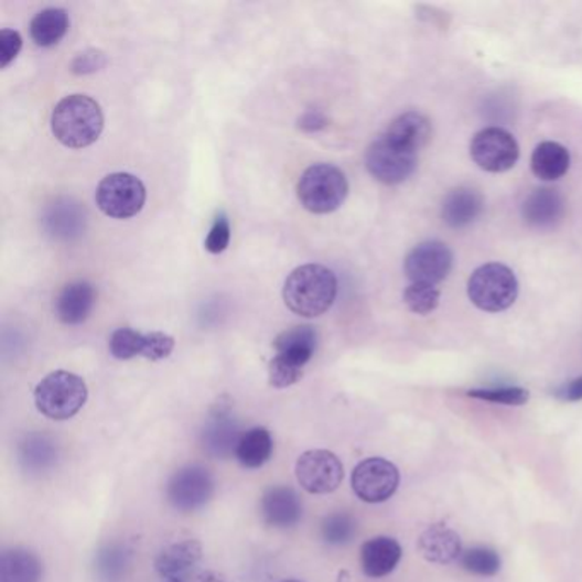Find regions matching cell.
I'll return each instance as SVG.
<instances>
[{"label":"cell","instance_id":"cell-27","mask_svg":"<svg viewBox=\"0 0 582 582\" xmlns=\"http://www.w3.org/2000/svg\"><path fill=\"white\" fill-rule=\"evenodd\" d=\"M50 235L58 239H71L84 231V211L79 204L71 201H58L48 208L45 217Z\"/></svg>","mask_w":582,"mask_h":582},{"label":"cell","instance_id":"cell-28","mask_svg":"<svg viewBox=\"0 0 582 582\" xmlns=\"http://www.w3.org/2000/svg\"><path fill=\"white\" fill-rule=\"evenodd\" d=\"M273 453V439L265 428H251L242 432L236 457L246 468H261Z\"/></svg>","mask_w":582,"mask_h":582},{"label":"cell","instance_id":"cell-40","mask_svg":"<svg viewBox=\"0 0 582 582\" xmlns=\"http://www.w3.org/2000/svg\"><path fill=\"white\" fill-rule=\"evenodd\" d=\"M556 398L562 401H581L582 400V376L571 379L565 385L559 386L556 390Z\"/></svg>","mask_w":582,"mask_h":582},{"label":"cell","instance_id":"cell-32","mask_svg":"<svg viewBox=\"0 0 582 582\" xmlns=\"http://www.w3.org/2000/svg\"><path fill=\"white\" fill-rule=\"evenodd\" d=\"M357 522L347 513H335V515L326 516L322 522V538L325 543L347 545L352 538L356 537Z\"/></svg>","mask_w":582,"mask_h":582},{"label":"cell","instance_id":"cell-38","mask_svg":"<svg viewBox=\"0 0 582 582\" xmlns=\"http://www.w3.org/2000/svg\"><path fill=\"white\" fill-rule=\"evenodd\" d=\"M21 46H23V39L18 31H0V65L4 68L8 67L18 57Z\"/></svg>","mask_w":582,"mask_h":582},{"label":"cell","instance_id":"cell-42","mask_svg":"<svg viewBox=\"0 0 582 582\" xmlns=\"http://www.w3.org/2000/svg\"><path fill=\"white\" fill-rule=\"evenodd\" d=\"M282 582H301V581H295V579H288V581H282Z\"/></svg>","mask_w":582,"mask_h":582},{"label":"cell","instance_id":"cell-35","mask_svg":"<svg viewBox=\"0 0 582 582\" xmlns=\"http://www.w3.org/2000/svg\"><path fill=\"white\" fill-rule=\"evenodd\" d=\"M301 378H303V369L301 367L294 366V364L279 356L270 360L269 381L273 388H279V390L289 388V386L295 385Z\"/></svg>","mask_w":582,"mask_h":582},{"label":"cell","instance_id":"cell-7","mask_svg":"<svg viewBox=\"0 0 582 582\" xmlns=\"http://www.w3.org/2000/svg\"><path fill=\"white\" fill-rule=\"evenodd\" d=\"M419 152L410 151L382 133L367 148L366 168L373 179L385 185H400L412 176Z\"/></svg>","mask_w":582,"mask_h":582},{"label":"cell","instance_id":"cell-6","mask_svg":"<svg viewBox=\"0 0 582 582\" xmlns=\"http://www.w3.org/2000/svg\"><path fill=\"white\" fill-rule=\"evenodd\" d=\"M96 204L111 219H130L144 207V183L130 173L108 174L96 190Z\"/></svg>","mask_w":582,"mask_h":582},{"label":"cell","instance_id":"cell-15","mask_svg":"<svg viewBox=\"0 0 582 582\" xmlns=\"http://www.w3.org/2000/svg\"><path fill=\"white\" fill-rule=\"evenodd\" d=\"M521 216L529 227L552 229L565 216L562 193L553 188L534 190L522 202Z\"/></svg>","mask_w":582,"mask_h":582},{"label":"cell","instance_id":"cell-31","mask_svg":"<svg viewBox=\"0 0 582 582\" xmlns=\"http://www.w3.org/2000/svg\"><path fill=\"white\" fill-rule=\"evenodd\" d=\"M146 333L132 328L115 330L110 338L111 356L118 360H129L133 357H144Z\"/></svg>","mask_w":582,"mask_h":582},{"label":"cell","instance_id":"cell-43","mask_svg":"<svg viewBox=\"0 0 582 582\" xmlns=\"http://www.w3.org/2000/svg\"><path fill=\"white\" fill-rule=\"evenodd\" d=\"M168 582H182V581H168Z\"/></svg>","mask_w":582,"mask_h":582},{"label":"cell","instance_id":"cell-21","mask_svg":"<svg viewBox=\"0 0 582 582\" xmlns=\"http://www.w3.org/2000/svg\"><path fill=\"white\" fill-rule=\"evenodd\" d=\"M202 559V545L197 540H185L171 545L155 559V571L168 581H180Z\"/></svg>","mask_w":582,"mask_h":582},{"label":"cell","instance_id":"cell-8","mask_svg":"<svg viewBox=\"0 0 582 582\" xmlns=\"http://www.w3.org/2000/svg\"><path fill=\"white\" fill-rule=\"evenodd\" d=\"M470 155L481 170L506 173L518 163V140L503 127H487L473 137Z\"/></svg>","mask_w":582,"mask_h":582},{"label":"cell","instance_id":"cell-17","mask_svg":"<svg viewBox=\"0 0 582 582\" xmlns=\"http://www.w3.org/2000/svg\"><path fill=\"white\" fill-rule=\"evenodd\" d=\"M95 303V288L86 280H77L62 289L55 301V313L64 325H80L91 314Z\"/></svg>","mask_w":582,"mask_h":582},{"label":"cell","instance_id":"cell-41","mask_svg":"<svg viewBox=\"0 0 582 582\" xmlns=\"http://www.w3.org/2000/svg\"><path fill=\"white\" fill-rule=\"evenodd\" d=\"M299 127L306 130V132H317V130H322L323 127H326L325 115L320 114L317 110L306 111V114L301 117V120H299Z\"/></svg>","mask_w":582,"mask_h":582},{"label":"cell","instance_id":"cell-12","mask_svg":"<svg viewBox=\"0 0 582 582\" xmlns=\"http://www.w3.org/2000/svg\"><path fill=\"white\" fill-rule=\"evenodd\" d=\"M451 269L453 251L441 241L420 242L405 258V273L412 284H441Z\"/></svg>","mask_w":582,"mask_h":582},{"label":"cell","instance_id":"cell-37","mask_svg":"<svg viewBox=\"0 0 582 582\" xmlns=\"http://www.w3.org/2000/svg\"><path fill=\"white\" fill-rule=\"evenodd\" d=\"M174 348V338L168 333H146L144 357L149 360H163L171 356Z\"/></svg>","mask_w":582,"mask_h":582},{"label":"cell","instance_id":"cell-18","mask_svg":"<svg viewBox=\"0 0 582 582\" xmlns=\"http://www.w3.org/2000/svg\"><path fill=\"white\" fill-rule=\"evenodd\" d=\"M485 202L481 192L470 186L451 190L443 202V220L453 229L472 226L484 212Z\"/></svg>","mask_w":582,"mask_h":582},{"label":"cell","instance_id":"cell-25","mask_svg":"<svg viewBox=\"0 0 582 582\" xmlns=\"http://www.w3.org/2000/svg\"><path fill=\"white\" fill-rule=\"evenodd\" d=\"M43 563L26 549H9L0 559V582H40Z\"/></svg>","mask_w":582,"mask_h":582},{"label":"cell","instance_id":"cell-39","mask_svg":"<svg viewBox=\"0 0 582 582\" xmlns=\"http://www.w3.org/2000/svg\"><path fill=\"white\" fill-rule=\"evenodd\" d=\"M106 57L101 50H87V52L79 53L73 62L74 74H93L99 68L105 67Z\"/></svg>","mask_w":582,"mask_h":582},{"label":"cell","instance_id":"cell-22","mask_svg":"<svg viewBox=\"0 0 582 582\" xmlns=\"http://www.w3.org/2000/svg\"><path fill=\"white\" fill-rule=\"evenodd\" d=\"M385 136L410 151L419 152L431 140L432 123L420 111H407L391 121Z\"/></svg>","mask_w":582,"mask_h":582},{"label":"cell","instance_id":"cell-11","mask_svg":"<svg viewBox=\"0 0 582 582\" xmlns=\"http://www.w3.org/2000/svg\"><path fill=\"white\" fill-rule=\"evenodd\" d=\"M171 506L182 513L201 509L214 496V478L205 466L188 465L171 476L166 488Z\"/></svg>","mask_w":582,"mask_h":582},{"label":"cell","instance_id":"cell-26","mask_svg":"<svg viewBox=\"0 0 582 582\" xmlns=\"http://www.w3.org/2000/svg\"><path fill=\"white\" fill-rule=\"evenodd\" d=\"M132 568V550L126 543H106L95 557V572L99 582H121Z\"/></svg>","mask_w":582,"mask_h":582},{"label":"cell","instance_id":"cell-23","mask_svg":"<svg viewBox=\"0 0 582 582\" xmlns=\"http://www.w3.org/2000/svg\"><path fill=\"white\" fill-rule=\"evenodd\" d=\"M316 344V330L311 326H294V328L280 333L273 342V347H276L277 356L304 369L314 356Z\"/></svg>","mask_w":582,"mask_h":582},{"label":"cell","instance_id":"cell-4","mask_svg":"<svg viewBox=\"0 0 582 582\" xmlns=\"http://www.w3.org/2000/svg\"><path fill=\"white\" fill-rule=\"evenodd\" d=\"M348 195V182L333 164H313L298 183V198L313 214H330L341 208Z\"/></svg>","mask_w":582,"mask_h":582},{"label":"cell","instance_id":"cell-16","mask_svg":"<svg viewBox=\"0 0 582 582\" xmlns=\"http://www.w3.org/2000/svg\"><path fill=\"white\" fill-rule=\"evenodd\" d=\"M18 460L21 468L30 475H45L57 466L61 448L57 441L43 432H30L18 446Z\"/></svg>","mask_w":582,"mask_h":582},{"label":"cell","instance_id":"cell-20","mask_svg":"<svg viewBox=\"0 0 582 582\" xmlns=\"http://www.w3.org/2000/svg\"><path fill=\"white\" fill-rule=\"evenodd\" d=\"M401 560V547L395 538L376 537L360 549V565L367 578H385L397 569Z\"/></svg>","mask_w":582,"mask_h":582},{"label":"cell","instance_id":"cell-2","mask_svg":"<svg viewBox=\"0 0 582 582\" xmlns=\"http://www.w3.org/2000/svg\"><path fill=\"white\" fill-rule=\"evenodd\" d=\"M105 127L101 106L84 95L67 96L52 114V132L58 142L71 149L95 144Z\"/></svg>","mask_w":582,"mask_h":582},{"label":"cell","instance_id":"cell-29","mask_svg":"<svg viewBox=\"0 0 582 582\" xmlns=\"http://www.w3.org/2000/svg\"><path fill=\"white\" fill-rule=\"evenodd\" d=\"M68 30V14L65 9L48 8L34 15L31 21L30 33L33 42L39 46L57 45Z\"/></svg>","mask_w":582,"mask_h":582},{"label":"cell","instance_id":"cell-1","mask_svg":"<svg viewBox=\"0 0 582 582\" xmlns=\"http://www.w3.org/2000/svg\"><path fill=\"white\" fill-rule=\"evenodd\" d=\"M337 277L323 265H303L288 277L284 284L285 304L292 313L317 317L332 308L337 298Z\"/></svg>","mask_w":582,"mask_h":582},{"label":"cell","instance_id":"cell-30","mask_svg":"<svg viewBox=\"0 0 582 582\" xmlns=\"http://www.w3.org/2000/svg\"><path fill=\"white\" fill-rule=\"evenodd\" d=\"M460 562L466 572L481 575V578L499 574L500 565H503L499 553L488 547H473V549L465 550Z\"/></svg>","mask_w":582,"mask_h":582},{"label":"cell","instance_id":"cell-14","mask_svg":"<svg viewBox=\"0 0 582 582\" xmlns=\"http://www.w3.org/2000/svg\"><path fill=\"white\" fill-rule=\"evenodd\" d=\"M260 513L263 521L273 528H292L303 518V503L294 488L276 485L263 492Z\"/></svg>","mask_w":582,"mask_h":582},{"label":"cell","instance_id":"cell-10","mask_svg":"<svg viewBox=\"0 0 582 582\" xmlns=\"http://www.w3.org/2000/svg\"><path fill=\"white\" fill-rule=\"evenodd\" d=\"M398 484L400 472L385 457H367L352 472V491L364 503H385L397 492Z\"/></svg>","mask_w":582,"mask_h":582},{"label":"cell","instance_id":"cell-5","mask_svg":"<svg viewBox=\"0 0 582 582\" xmlns=\"http://www.w3.org/2000/svg\"><path fill=\"white\" fill-rule=\"evenodd\" d=\"M519 282L515 272L503 263L482 265L468 280V298L478 310L500 313L515 304Z\"/></svg>","mask_w":582,"mask_h":582},{"label":"cell","instance_id":"cell-36","mask_svg":"<svg viewBox=\"0 0 582 582\" xmlns=\"http://www.w3.org/2000/svg\"><path fill=\"white\" fill-rule=\"evenodd\" d=\"M229 241H231V226H229L226 214H219L205 239V250L214 255L223 254L229 246Z\"/></svg>","mask_w":582,"mask_h":582},{"label":"cell","instance_id":"cell-34","mask_svg":"<svg viewBox=\"0 0 582 582\" xmlns=\"http://www.w3.org/2000/svg\"><path fill=\"white\" fill-rule=\"evenodd\" d=\"M439 299H441V292L438 285L410 284L403 292V303L412 313L420 314V316L431 314L439 306Z\"/></svg>","mask_w":582,"mask_h":582},{"label":"cell","instance_id":"cell-33","mask_svg":"<svg viewBox=\"0 0 582 582\" xmlns=\"http://www.w3.org/2000/svg\"><path fill=\"white\" fill-rule=\"evenodd\" d=\"M468 397L488 403L507 405V407H521L529 400V391L521 386H488L468 391Z\"/></svg>","mask_w":582,"mask_h":582},{"label":"cell","instance_id":"cell-9","mask_svg":"<svg viewBox=\"0 0 582 582\" xmlns=\"http://www.w3.org/2000/svg\"><path fill=\"white\" fill-rule=\"evenodd\" d=\"M295 478L304 491L314 496L332 494L344 481V465L332 451H306L295 463Z\"/></svg>","mask_w":582,"mask_h":582},{"label":"cell","instance_id":"cell-19","mask_svg":"<svg viewBox=\"0 0 582 582\" xmlns=\"http://www.w3.org/2000/svg\"><path fill=\"white\" fill-rule=\"evenodd\" d=\"M419 550L428 562L448 565L462 559V538L446 525H434L423 531Z\"/></svg>","mask_w":582,"mask_h":582},{"label":"cell","instance_id":"cell-3","mask_svg":"<svg viewBox=\"0 0 582 582\" xmlns=\"http://www.w3.org/2000/svg\"><path fill=\"white\" fill-rule=\"evenodd\" d=\"M87 401V386L80 376L55 370L36 386L34 405L50 420L73 419Z\"/></svg>","mask_w":582,"mask_h":582},{"label":"cell","instance_id":"cell-13","mask_svg":"<svg viewBox=\"0 0 582 582\" xmlns=\"http://www.w3.org/2000/svg\"><path fill=\"white\" fill-rule=\"evenodd\" d=\"M241 425L238 420L227 412V410H216L208 417L202 431V446L208 456L217 460H226L236 454L239 439H241Z\"/></svg>","mask_w":582,"mask_h":582},{"label":"cell","instance_id":"cell-24","mask_svg":"<svg viewBox=\"0 0 582 582\" xmlns=\"http://www.w3.org/2000/svg\"><path fill=\"white\" fill-rule=\"evenodd\" d=\"M571 168V152L559 142H541L531 154V171L541 182H557Z\"/></svg>","mask_w":582,"mask_h":582}]
</instances>
